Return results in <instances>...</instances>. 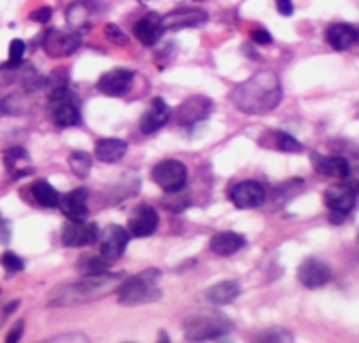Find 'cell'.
Instances as JSON below:
<instances>
[{
	"label": "cell",
	"instance_id": "cell-44",
	"mask_svg": "<svg viewBox=\"0 0 359 343\" xmlns=\"http://www.w3.org/2000/svg\"><path fill=\"white\" fill-rule=\"evenodd\" d=\"M140 2H150V0H140Z\"/></svg>",
	"mask_w": 359,
	"mask_h": 343
},
{
	"label": "cell",
	"instance_id": "cell-8",
	"mask_svg": "<svg viewBox=\"0 0 359 343\" xmlns=\"http://www.w3.org/2000/svg\"><path fill=\"white\" fill-rule=\"evenodd\" d=\"M81 47V36L75 32L50 29L43 38V51L50 58H67Z\"/></svg>",
	"mask_w": 359,
	"mask_h": 343
},
{
	"label": "cell",
	"instance_id": "cell-45",
	"mask_svg": "<svg viewBox=\"0 0 359 343\" xmlns=\"http://www.w3.org/2000/svg\"><path fill=\"white\" fill-rule=\"evenodd\" d=\"M355 43H359V31H358V41H355Z\"/></svg>",
	"mask_w": 359,
	"mask_h": 343
},
{
	"label": "cell",
	"instance_id": "cell-41",
	"mask_svg": "<svg viewBox=\"0 0 359 343\" xmlns=\"http://www.w3.org/2000/svg\"><path fill=\"white\" fill-rule=\"evenodd\" d=\"M293 336L290 335V332H286L285 329H283V331H279V335H277V332H273V335H261L259 336V339H263V342H269V339H273V342H283V339H285V342H290V339H292Z\"/></svg>",
	"mask_w": 359,
	"mask_h": 343
},
{
	"label": "cell",
	"instance_id": "cell-24",
	"mask_svg": "<svg viewBox=\"0 0 359 343\" xmlns=\"http://www.w3.org/2000/svg\"><path fill=\"white\" fill-rule=\"evenodd\" d=\"M127 143L118 138H102L95 145V158L102 163H116L127 154Z\"/></svg>",
	"mask_w": 359,
	"mask_h": 343
},
{
	"label": "cell",
	"instance_id": "cell-29",
	"mask_svg": "<svg viewBox=\"0 0 359 343\" xmlns=\"http://www.w3.org/2000/svg\"><path fill=\"white\" fill-rule=\"evenodd\" d=\"M18 74H20V83L22 86H24V90L27 91V93H31V91H36L40 90V88L45 86V79L41 77L40 74H38V70H36L32 65L29 63H22L20 65V70H18Z\"/></svg>",
	"mask_w": 359,
	"mask_h": 343
},
{
	"label": "cell",
	"instance_id": "cell-25",
	"mask_svg": "<svg viewBox=\"0 0 359 343\" xmlns=\"http://www.w3.org/2000/svg\"><path fill=\"white\" fill-rule=\"evenodd\" d=\"M240 292L241 288L236 281H222V283L213 284L205 292V299H208V302L215 304V306H225V304H231L233 300H236Z\"/></svg>",
	"mask_w": 359,
	"mask_h": 343
},
{
	"label": "cell",
	"instance_id": "cell-12",
	"mask_svg": "<svg viewBox=\"0 0 359 343\" xmlns=\"http://www.w3.org/2000/svg\"><path fill=\"white\" fill-rule=\"evenodd\" d=\"M159 227V215L152 206L142 204L133 211L129 218L130 236L147 238L154 234Z\"/></svg>",
	"mask_w": 359,
	"mask_h": 343
},
{
	"label": "cell",
	"instance_id": "cell-18",
	"mask_svg": "<svg viewBox=\"0 0 359 343\" xmlns=\"http://www.w3.org/2000/svg\"><path fill=\"white\" fill-rule=\"evenodd\" d=\"M163 31H165V27L161 24V16H158L156 13H149L143 18H140L135 25L136 40L145 47H152V45L158 43L161 40Z\"/></svg>",
	"mask_w": 359,
	"mask_h": 343
},
{
	"label": "cell",
	"instance_id": "cell-22",
	"mask_svg": "<svg viewBox=\"0 0 359 343\" xmlns=\"http://www.w3.org/2000/svg\"><path fill=\"white\" fill-rule=\"evenodd\" d=\"M245 247V238L241 234L233 233V231H222L217 233L210 241V249L213 250L217 256L229 257L233 254L240 253Z\"/></svg>",
	"mask_w": 359,
	"mask_h": 343
},
{
	"label": "cell",
	"instance_id": "cell-9",
	"mask_svg": "<svg viewBox=\"0 0 359 343\" xmlns=\"http://www.w3.org/2000/svg\"><path fill=\"white\" fill-rule=\"evenodd\" d=\"M133 83H135L133 72L127 68H113L100 75L97 81V88L100 93L107 95V97H123L133 88Z\"/></svg>",
	"mask_w": 359,
	"mask_h": 343
},
{
	"label": "cell",
	"instance_id": "cell-34",
	"mask_svg": "<svg viewBox=\"0 0 359 343\" xmlns=\"http://www.w3.org/2000/svg\"><path fill=\"white\" fill-rule=\"evenodd\" d=\"M104 34H106V38L111 41V43L120 45V47H122V45L123 47L129 45V38H127V34L118 27V25L107 24L106 27H104Z\"/></svg>",
	"mask_w": 359,
	"mask_h": 343
},
{
	"label": "cell",
	"instance_id": "cell-16",
	"mask_svg": "<svg viewBox=\"0 0 359 343\" xmlns=\"http://www.w3.org/2000/svg\"><path fill=\"white\" fill-rule=\"evenodd\" d=\"M170 116H172V111H170L168 104L161 97H156L150 102L149 109L143 113L142 120H140V129H142L143 135H152L168 123Z\"/></svg>",
	"mask_w": 359,
	"mask_h": 343
},
{
	"label": "cell",
	"instance_id": "cell-36",
	"mask_svg": "<svg viewBox=\"0 0 359 343\" xmlns=\"http://www.w3.org/2000/svg\"><path fill=\"white\" fill-rule=\"evenodd\" d=\"M250 38H252V41L256 45H270L273 41L272 34H270L266 29H261V27L254 29V31L250 32Z\"/></svg>",
	"mask_w": 359,
	"mask_h": 343
},
{
	"label": "cell",
	"instance_id": "cell-23",
	"mask_svg": "<svg viewBox=\"0 0 359 343\" xmlns=\"http://www.w3.org/2000/svg\"><path fill=\"white\" fill-rule=\"evenodd\" d=\"M325 38L334 51H347L358 41V29L348 24H334L327 29Z\"/></svg>",
	"mask_w": 359,
	"mask_h": 343
},
{
	"label": "cell",
	"instance_id": "cell-32",
	"mask_svg": "<svg viewBox=\"0 0 359 343\" xmlns=\"http://www.w3.org/2000/svg\"><path fill=\"white\" fill-rule=\"evenodd\" d=\"M0 263H2V267L6 269V272L8 274H16V272H22L25 267L24 260H22L18 254L11 253V250H8V253L2 254V257H0Z\"/></svg>",
	"mask_w": 359,
	"mask_h": 343
},
{
	"label": "cell",
	"instance_id": "cell-1",
	"mask_svg": "<svg viewBox=\"0 0 359 343\" xmlns=\"http://www.w3.org/2000/svg\"><path fill=\"white\" fill-rule=\"evenodd\" d=\"M283 100L280 81L273 72L263 70L241 83L233 93V104L241 113L261 116L276 109Z\"/></svg>",
	"mask_w": 359,
	"mask_h": 343
},
{
	"label": "cell",
	"instance_id": "cell-10",
	"mask_svg": "<svg viewBox=\"0 0 359 343\" xmlns=\"http://www.w3.org/2000/svg\"><path fill=\"white\" fill-rule=\"evenodd\" d=\"M297 277H299L302 286H306L308 290H316L325 286L331 281V269L324 261L316 260V257H308L300 263Z\"/></svg>",
	"mask_w": 359,
	"mask_h": 343
},
{
	"label": "cell",
	"instance_id": "cell-19",
	"mask_svg": "<svg viewBox=\"0 0 359 343\" xmlns=\"http://www.w3.org/2000/svg\"><path fill=\"white\" fill-rule=\"evenodd\" d=\"M211 107H213V104H211L210 99L191 97L179 107V123L181 126H194V123L210 116Z\"/></svg>",
	"mask_w": 359,
	"mask_h": 343
},
{
	"label": "cell",
	"instance_id": "cell-7",
	"mask_svg": "<svg viewBox=\"0 0 359 343\" xmlns=\"http://www.w3.org/2000/svg\"><path fill=\"white\" fill-rule=\"evenodd\" d=\"M97 238H99V227L97 224H90L86 220H68L61 231V241L65 247L72 249L95 243Z\"/></svg>",
	"mask_w": 359,
	"mask_h": 343
},
{
	"label": "cell",
	"instance_id": "cell-43",
	"mask_svg": "<svg viewBox=\"0 0 359 343\" xmlns=\"http://www.w3.org/2000/svg\"><path fill=\"white\" fill-rule=\"evenodd\" d=\"M345 218H347V213H341V211H331V215H329L331 224H341Z\"/></svg>",
	"mask_w": 359,
	"mask_h": 343
},
{
	"label": "cell",
	"instance_id": "cell-13",
	"mask_svg": "<svg viewBox=\"0 0 359 343\" xmlns=\"http://www.w3.org/2000/svg\"><path fill=\"white\" fill-rule=\"evenodd\" d=\"M208 22V13L197 8H181L168 13L161 18L165 31H181V29L197 27Z\"/></svg>",
	"mask_w": 359,
	"mask_h": 343
},
{
	"label": "cell",
	"instance_id": "cell-17",
	"mask_svg": "<svg viewBox=\"0 0 359 343\" xmlns=\"http://www.w3.org/2000/svg\"><path fill=\"white\" fill-rule=\"evenodd\" d=\"M324 201L331 211L351 213L355 206V191L348 184L329 186L324 191Z\"/></svg>",
	"mask_w": 359,
	"mask_h": 343
},
{
	"label": "cell",
	"instance_id": "cell-37",
	"mask_svg": "<svg viewBox=\"0 0 359 343\" xmlns=\"http://www.w3.org/2000/svg\"><path fill=\"white\" fill-rule=\"evenodd\" d=\"M52 8H48V6H45V8H40V9H36V11L31 13V18L32 22H38V24H47V22H50L52 18Z\"/></svg>",
	"mask_w": 359,
	"mask_h": 343
},
{
	"label": "cell",
	"instance_id": "cell-39",
	"mask_svg": "<svg viewBox=\"0 0 359 343\" xmlns=\"http://www.w3.org/2000/svg\"><path fill=\"white\" fill-rule=\"evenodd\" d=\"M11 241V224L0 213V243H9Z\"/></svg>",
	"mask_w": 359,
	"mask_h": 343
},
{
	"label": "cell",
	"instance_id": "cell-5",
	"mask_svg": "<svg viewBox=\"0 0 359 343\" xmlns=\"http://www.w3.org/2000/svg\"><path fill=\"white\" fill-rule=\"evenodd\" d=\"M48 111L57 127H74L81 123V109L77 97L67 86L48 91Z\"/></svg>",
	"mask_w": 359,
	"mask_h": 343
},
{
	"label": "cell",
	"instance_id": "cell-3",
	"mask_svg": "<svg viewBox=\"0 0 359 343\" xmlns=\"http://www.w3.org/2000/svg\"><path fill=\"white\" fill-rule=\"evenodd\" d=\"M159 279H161V274L156 269H147L136 276L127 277L116 288L118 304L133 308V306H142V304L158 302L161 299Z\"/></svg>",
	"mask_w": 359,
	"mask_h": 343
},
{
	"label": "cell",
	"instance_id": "cell-31",
	"mask_svg": "<svg viewBox=\"0 0 359 343\" xmlns=\"http://www.w3.org/2000/svg\"><path fill=\"white\" fill-rule=\"evenodd\" d=\"M276 143L277 149L283 152H300L302 150V143L288 133H276Z\"/></svg>",
	"mask_w": 359,
	"mask_h": 343
},
{
	"label": "cell",
	"instance_id": "cell-42",
	"mask_svg": "<svg viewBox=\"0 0 359 343\" xmlns=\"http://www.w3.org/2000/svg\"><path fill=\"white\" fill-rule=\"evenodd\" d=\"M347 179H348L347 184L351 186L352 189H354L355 194H359V166H358V168H351V170H348Z\"/></svg>",
	"mask_w": 359,
	"mask_h": 343
},
{
	"label": "cell",
	"instance_id": "cell-2",
	"mask_svg": "<svg viewBox=\"0 0 359 343\" xmlns=\"http://www.w3.org/2000/svg\"><path fill=\"white\" fill-rule=\"evenodd\" d=\"M122 277L116 274H102V276H83L75 283L60 284L48 297V306L52 308H68L77 304H86L91 300L102 299L107 293L115 292Z\"/></svg>",
	"mask_w": 359,
	"mask_h": 343
},
{
	"label": "cell",
	"instance_id": "cell-14",
	"mask_svg": "<svg viewBox=\"0 0 359 343\" xmlns=\"http://www.w3.org/2000/svg\"><path fill=\"white\" fill-rule=\"evenodd\" d=\"M264 199H266L264 188L263 184H259L257 181L238 182V184L233 186V189H231V201H233V204L240 209L259 208L264 202Z\"/></svg>",
	"mask_w": 359,
	"mask_h": 343
},
{
	"label": "cell",
	"instance_id": "cell-38",
	"mask_svg": "<svg viewBox=\"0 0 359 343\" xmlns=\"http://www.w3.org/2000/svg\"><path fill=\"white\" fill-rule=\"evenodd\" d=\"M24 328H25L24 320H18V322H16L15 325H13V328H11L9 335L6 336V342H8V343L18 342V339L22 338V335H24Z\"/></svg>",
	"mask_w": 359,
	"mask_h": 343
},
{
	"label": "cell",
	"instance_id": "cell-26",
	"mask_svg": "<svg viewBox=\"0 0 359 343\" xmlns=\"http://www.w3.org/2000/svg\"><path fill=\"white\" fill-rule=\"evenodd\" d=\"M31 194L34 201L43 208H57L60 206V191L47 181H36L31 186Z\"/></svg>",
	"mask_w": 359,
	"mask_h": 343
},
{
	"label": "cell",
	"instance_id": "cell-40",
	"mask_svg": "<svg viewBox=\"0 0 359 343\" xmlns=\"http://www.w3.org/2000/svg\"><path fill=\"white\" fill-rule=\"evenodd\" d=\"M277 11L280 13L283 16H292L293 15V2L292 0H276Z\"/></svg>",
	"mask_w": 359,
	"mask_h": 343
},
{
	"label": "cell",
	"instance_id": "cell-4",
	"mask_svg": "<svg viewBox=\"0 0 359 343\" xmlns=\"http://www.w3.org/2000/svg\"><path fill=\"white\" fill-rule=\"evenodd\" d=\"M184 336L190 342H208L225 336L233 329V322L218 311L191 313L184 318Z\"/></svg>",
	"mask_w": 359,
	"mask_h": 343
},
{
	"label": "cell",
	"instance_id": "cell-33",
	"mask_svg": "<svg viewBox=\"0 0 359 343\" xmlns=\"http://www.w3.org/2000/svg\"><path fill=\"white\" fill-rule=\"evenodd\" d=\"M24 55H25V41L22 40H13L11 45H9V60L8 63L13 65V67H20L24 63Z\"/></svg>",
	"mask_w": 359,
	"mask_h": 343
},
{
	"label": "cell",
	"instance_id": "cell-11",
	"mask_svg": "<svg viewBox=\"0 0 359 343\" xmlns=\"http://www.w3.org/2000/svg\"><path fill=\"white\" fill-rule=\"evenodd\" d=\"M130 233L122 225H109L104 231L102 241H100V254L107 261H116L123 256L127 245H129Z\"/></svg>",
	"mask_w": 359,
	"mask_h": 343
},
{
	"label": "cell",
	"instance_id": "cell-27",
	"mask_svg": "<svg viewBox=\"0 0 359 343\" xmlns=\"http://www.w3.org/2000/svg\"><path fill=\"white\" fill-rule=\"evenodd\" d=\"M75 267L83 276H102L109 272V261L99 256H83Z\"/></svg>",
	"mask_w": 359,
	"mask_h": 343
},
{
	"label": "cell",
	"instance_id": "cell-20",
	"mask_svg": "<svg viewBox=\"0 0 359 343\" xmlns=\"http://www.w3.org/2000/svg\"><path fill=\"white\" fill-rule=\"evenodd\" d=\"M4 163L13 179L25 177V175L32 174V170H34L31 156L24 147H11L9 150H6Z\"/></svg>",
	"mask_w": 359,
	"mask_h": 343
},
{
	"label": "cell",
	"instance_id": "cell-30",
	"mask_svg": "<svg viewBox=\"0 0 359 343\" xmlns=\"http://www.w3.org/2000/svg\"><path fill=\"white\" fill-rule=\"evenodd\" d=\"M90 15L91 9L88 4L81 2V4H74L68 9V24L75 29H83L90 25Z\"/></svg>",
	"mask_w": 359,
	"mask_h": 343
},
{
	"label": "cell",
	"instance_id": "cell-6",
	"mask_svg": "<svg viewBox=\"0 0 359 343\" xmlns=\"http://www.w3.org/2000/svg\"><path fill=\"white\" fill-rule=\"evenodd\" d=\"M152 181L166 194H179L188 181V168L177 159H165L152 168Z\"/></svg>",
	"mask_w": 359,
	"mask_h": 343
},
{
	"label": "cell",
	"instance_id": "cell-35",
	"mask_svg": "<svg viewBox=\"0 0 359 343\" xmlns=\"http://www.w3.org/2000/svg\"><path fill=\"white\" fill-rule=\"evenodd\" d=\"M18 70H20V67H13L9 63L2 65L0 67V86H9L11 83H15Z\"/></svg>",
	"mask_w": 359,
	"mask_h": 343
},
{
	"label": "cell",
	"instance_id": "cell-28",
	"mask_svg": "<svg viewBox=\"0 0 359 343\" xmlns=\"http://www.w3.org/2000/svg\"><path fill=\"white\" fill-rule=\"evenodd\" d=\"M68 165H70L74 175H77L79 179H86L91 172V166H93V158L84 150H75L70 154Z\"/></svg>",
	"mask_w": 359,
	"mask_h": 343
},
{
	"label": "cell",
	"instance_id": "cell-21",
	"mask_svg": "<svg viewBox=\"0 0 359 343\" xmlns=\"http://www.w3.org/2000/svg\"><path fill=\"white\" fill-rule=\"evenodd\" d=\"M313 168L318 172V174L329 175V177H338L345 179L351 170V165L345 158H339V156H320L313 154L311 156Z\"/></svg>",
	"mask_w": 359,
	"mask_h": 343
},
{
	"label": "cell",
	"instance_id": "cell-15",
	"mask_svg": "<svg viewBox=\"0 0 359 343\" xmlns=\"http://www.w3.org/2000/svg\"><path fill=\"white\" fill-rule=\"evenodd\" d=\"M88 201H90L88 189L77 188L60 199V208L68 220H86L88 215H90Z\"/></svg>",
	"mask_w": 359,
	"mask_h": 343
}]
</instances>
